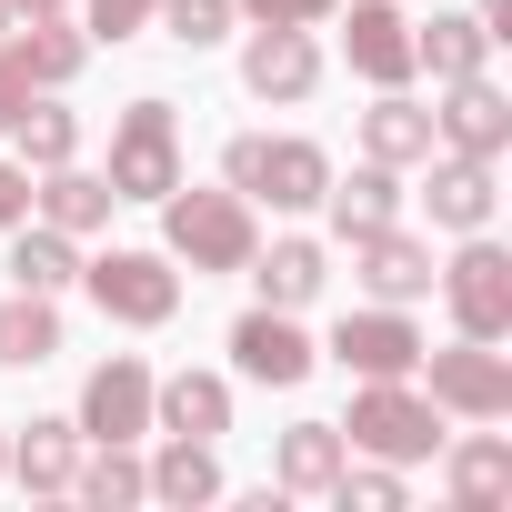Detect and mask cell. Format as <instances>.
<instances>
[{
    "label": "cell",
    "instance_id": "obj_1",
    "mask_svg": "<svg viewBox=\"0 0 512 512\" xmlns=\"http://www.w3.org/2000/svg\"><path fill=\"white\" fill-rule=\"evenodd\" d=\"M161 251L191 262V282H201V272H241L262 251V231H251V201L231 181L221 191H161Z\"/></svg>",
    "mask_w": 512,
    "mask_h": 512
},
{
    "label": "cell",
    "instance_id": "obj_2",
    "mask_svg": "<svg viewBox=\"0 0 512 512\" xmlns=\"http://www.w3.org/2000/svg\"><path fill=\"white\" fill-rule=\"evenodd\" d=\"M342 442L372 452V462H432V452H442V402L412 392V382H362Z\"/></svg>",
    "mask_w": 512,
    "mask_h": 512
},
{
    "label": "cell",
    "instance_id": "obj_3",
    "mask_svg": "<svg viewBox=\"0 0 512 512\" xmlns=\"http://www.w3.org/2000/svg\"><path fill=\"white\" fill-rule=\"evenodd\" d=\"M121 201H161V191H181V121H171V101L161 91H141L121 121H111V171H101Z\"/></svg>",
    "mask_w": 512,
    "mask_h": 512
},
{
    "label": "cell",
    "instance_id": "obj_4",
    "mask_svg": "<svg viewBox=\"0 0 512 512\" xmlns=\"http://www.w3.org/2000/svg\"><path fill=\"white\" fill-rule=\"evenodd\" d=\"M81 282H91L101 322H121V332H161L181 312V262L171 251H101V262H81Z\"/></svg>",
    "mask_w": 512,
    "mask_h": 512
},
{
    "label": "cell",
    "instance_id": "obj_5",
    "mask_svg": "<svg viewBox=\"0 0 512 512\" xmlns=\"http://www.w3.org/2000/svg\"><path fill=\"white\" fill-rule=\"evenodd\" d=\"M432 282H442L462 342H502V332H512V251H502L492 231H462V251H452Z\"/></svg>",
    "mask_w": 512,
    "mask_h": 512
},
{
    "label": "cell",
    "instance_id": "obj_6",
    "mask_svg": "<svg viewBox=\"0 0 512 512\" xmlns=\"http://www.w3.org/2000/svg\"><path fill=\"white\" fill-rule=\"evenodd\" d=\"M312 362H322V352H312V332H302L292 312H272V302L231 322V372H241V382L292 392V382H312Z\"/></svg>",
    "mask_w": 512,
    "mask_h": 512
},
{
    "label": "cell",
    "instance_id": "obj_7",
    "mask_svg": "<svg viewBox=\"0 0 512 512\" xmlns=\"http://www.w3.org/2000/svg\"><path fill=\"white\" fill-rule=\"evenodd\" d=\"M332 362L362 372V382H412V372H422V332L402 322V302H372V312H342Z\"/></svg>",
    "mask_w": 512,
    "mask_h": 512
},
{
    "label": "cell",
    "instance_id": "obj_8",
    "mask_svg": "<svg viewBox=\"0 0 512 512\" xmlns=\"http://www.w3.org/2000/svg\"><path fill=\"white\" fill-rule=\"evenodd\" d=\"M422 362H432V402L442 412H462V422H502L512 412V362L492 342H452V352L422 342Z\"/></svg>",
    "mask_w": 512,
    "mask_h": 512
},
{
    "label": "cell",
    "instance_id": "obj_9",
    "mask_svg": "<svg viewBox=\"0 0 512 512\" xmlns=\"http://www.w3.org/2000/svg\"><path fill=\"white\" fill-rule=\"evenodd\" d=\"M81 442H141L151 432V362L141 352H111L91 382H81Z\"/></svg>",
    "mask_w": 512,
    "mask_h": 512
},
{
    "label": "cell",
    "instance_id": "obj_10",
    "mask_svg": "<svg viewBox=\"0 0 512 512\" xmlns=\"http://www.w3.org/2000/svg\"><path fill=\"white\" fill-rule=\"evenodd\" d=\"M241 91L251 101H312L322 91V41L292 31V21H262L241 41Z\"/></svg>",
    "mask_w": 512,
    "mask_h": 512
},
{
    "label": "cell",
    "instance_id": "obj_11",
    "mask_svg": "<svg viewBox=\"0 0 512 512\" xmlns=\"http://www.w3.org/2000/svg\"><path fill=\"white\" fill-rule=\"evenodd\" d=\"M432 141H442V151H462V161H502V151H512V101L492 91V71H472V81H442Z\"/></svg>",
    "mask_w": 512,
    "mask_h": 512
},
{
    "label": "cell",
    "instance_id": "obj_12",
    "mask_svg": "<svg viewBox=\"0 0 512 512\" xmlns=\"http://www.w3.org/2000/svg\"><path fill=\"white\" fill-rule=\"evenodd\" d=\"M352 282H362L372 302H422V292H432V241H412L402 221L362 231V241H352Z\"/></svg>",
    "mask_w": 512,
    "mask_h": 512
},
{
    "label": "cell",
    "instance_id": "obj_13",
    "mask_svg": "<svg viewBox=\"0 0 512 512\" xmlns=\"http://www.w3.org/2000/svg\"><path fill=\"white\" fill-rule=\"evenodd\" d=\"M342 61H352L372 91H402V81H412V21L392 11V0H352V21H342Z\"/></svg>",
    "mask_w": 512,
    "mask_h": 512
},
{
    "label": "cell",
    "instance_id": "obj_14",
    "mask_svg": "<svg viewBox=\"0 0 512 512\" xmlns=\"http://www.w3.org/2000/svg\"><path fill=\"white\" fill-rule=\"evenodd\" d=\"M151 432L221 442V432H231V382H221V372H171V382H151Z\"/></svg>",
    "mask_w": 512,
    "mask_h": 512
},
{
    "label": "cell",
    "instance_id": "obj_15",
    "mask_svg": "<svg viewBox=\"0 0 512 512\" xmlns=\"http://www.w3.org/2000/svg\"><path fill=\"white\" fill-rule=\"evenodd\" d=\"M241 272L262 282V302H272V312H302V302H322V282H332V251L292 231V241H272V251H251Z\"/></svg>",
    "mask_w": 512,
    "mask_h": 512
},
{
    "label": "cell",
    "instance_id": "obj_16",
    "mask_svg": "<svg viewBox=\"0 0 512 512\" xmlns=\"http://www.w3.org/2000/svg\"><path fill=\"white\" fill-rule=\"evenodd\" d=\"M322 181H332V151H322V141H262V181H251V201L322 211Z\"/></svg>",
    "mask_w": 512,
    "mask_h": 512
},
{
    "label": "cell",
    "instance_id": "obj_17",
    "mask_svg": "<svg viewBox=\"0 0 512 512\" xmlns=\"http://www.w3.org/2000/svg\"><path fill=\"white\" fill-rule=\"evenodd\" d=\"M362 161H382V171L432 161V111H422L412 91H382V101L362 111Z\"/></svg>",
    "mask_w": 512,
    "mask_h": 512
},
{
    "label": "cell",
    "instance_id": "obj_18",
    "mask_svg": "<svg viewBox=\"0 0 512 512\" xmlns=\"http://www.w3.org/2000/svg\"><path fill=\"white\" fill-rule=\"evenodd\" d=\"M31 211H41L51 231H71V241H81V231H101V221L121 211V191H111L101 171H81V161H61V171H41V191H31Z\"/></svg>",
    "mask_w": 512,
    "mask_h": 512
},
{
    "label": "cell",
    "instance_id": "obj_19",
    "mask_svg": "<svg viewBox=\"0 0 512 512\" xmlns=\"http://www.w3.org/2000/svg\"><path fill=\"white\" fill-rule=\"evenodd\" d=\"M11 61L31 71V91H61V81H81V61H91V31H71L61 11H31V31H11Z\"/></svg>",
    "mask_w": 512,
    "mask_h": 512
},
{
    "label": "cell",
    "instance_id": "obj_20",
    "mask_svg": "<svg viewBox=\"0 0 512 512\" xmlns=\"http://www.w3.org/2000/svg\"><path fill=\"white\" fill-rule=\"evenodd\" d=\"M342 462H352L342 422H292V432H282V452H272V482H282V492H332V482H342Z\"/></svg>",
    "mask_w": 512,
    "mask_h": 512
},
{
    "label": "cell",
    "instance_id": "obj_21",
    "mask_svg": "<svg viewBox=\"0 0 512 512\" xmlns=\"http://www.w3.org/2000/svg\"><path fill=\"white\" fill-rule=\"evenodd\" d=\"M81 282V251H71V231H31V221H11V292H41V302H61Z\"/></svg>",
    "mask_w": 512,
    "mask_h": 512
},
{
    "label": "cell",
    "instance_id": "obj_22",
    "mask_svg": "<svg viewBox=\"0 0 512 512\" xmlns=\"http://www.w3.org/2000/svg\"><path fill=\"white\" fill-rule=\"evenodd\" d=\"M492 211H502V191H492V161H432V221L442 231H492Z\"/></svg>",
    "mask_w": 512,
    "mask_h": 512
},
{
    "label": "cell",
    "instance_id": "obj_23",
    "mask_svg": "<svg viewBox=\"0 0 512 512\" xmlns=\"http://www.w3.org/2000/svg\"><path fill=\"white\" fill-rule=\"evenodd\" d=\"M322 211H332V231H342V241H362V231H382V221L402 211V181H392L382 161H362L352 181L332 171V181H322Z\"/></svg>",
    "mask_w": 512,
    "mask_h": 512
},
{
    "label": "cell",
    "instance_id": "obj_24",
    "mask_svg": "<svg viewBox=\"0 0 512 512\" xmlns=\"http://www.w3.org/2000/svg\"><path fill=\"white\" fill-rule=\"evenodd\" d=\"M71 472H81V422H21L11 482L21 492H71Z\"/></svg>",
    "mask_w": 512,
    "mask_h": 512
},
{
    "label": "cell",
    "instance_id": "obj_25",
    "mask_svg": "<svg viewBox=\"0 0 512 512\" xmlns=\"http://www.w3.org/2000/svg\"><path fill=\"white\" fill-rule=\"evenodd\" d=\"M41 362H61V302L11 292L0 302V372H41Z\"/></svg>",
    "mask_w": 512,
    "mask_h": 512
},
{
    "label": "cell",
    "instance_id": "obj_26",
    "mask_svg": "<svg viewBox=\"0 0 512 512\" xmlns=\"http://www.w3.org/2000/svg\"><path fill=\"white\" fill-rule=\"evenodd\" d=\"M482 61H492V41H482V21H472V11H452V21L412 31V71H432V81H472Z\"/></svg>",
    "mask_w": 512,
    "mask_h": 512
},
{
    "label": "cell",
    "instance_id": "obj_27",
    "mask_svg": "<svg viewBox=\"0 0 512 512\" xmlns=\"http://www.w3.org/2000/svg\"><path fill=\"white\" fill-rule=\"evenodd\" d=\"M502 492H512V442H502V432L452 442V502H462V512H492Z\"/></svg>",
    "mask_w": 512,
    "mask_h": 512
},
{
    "label": "cell",
    "instance_id": "obj_28",
    "mask_svg": "<svg viewBox=\"0 0 512 512\" xmlns=\"http://www.w3.org/2000/svg\"><path fill=\"white\" fill-rule=\"evenodd\" d=\"M71 492H81L91 512H131V502H151V462H131V442H101V452L71 472Z\"/></svg>",
    "mask_w": 512,
    "mask_h": 512
},
{
    "label": "cell",
    "instance_id": "obj_29",
    "mask_svg": "<svg viewBox=\"0 0 512 512\" xmlns=\"http://www.w3.org/2000/svg\"><path fill=\"white\" fill-rule=\"evenodd\" d=\"M11 151H21V171H61V161H81V121L31 91V111L11 121Z\"/></svg>",
    "mask_w": 512,
    "mask_h": 512
},
{
    "label": "cell",
    "instance_id": "obj_30",
    "mask_svg": "<svg viewBox=\"0 0 512 512\" xmlns=\"http://www.w3.org/2000/svg\"><path fill=\"white\" fill-rule=\"evenodd\" d=\"M151 492H161V502H221V462H211V442L171 432L161 462H151Z\"/></svg>",
    "mask_w": 512,
    "mask_h": 512
},
{
    "label": "cell",
    "instance_id": "obj_31",
    "mask_svg": "<svg viewBox=\"0 0 512 512\" xmlns=\"http://www.w3.org/2000/svg\"><path fill=\"white\" fill-rule=\"evenodd\" d=\"M151 21H161V41H181V51H221V41H231V0H151Z\"/></svg>",
    "mask_w": 512,
    "mask_h": 512
},
{
    "label": "cell",
    "instance_id": "obj_32",
    "mask_svg": "<svg viewBox=\"0 0 512 512\" xmlns=\"http://www.w3.org/2000/svg\"><path fill=\"white\" fill-rule=\"evenodd\" d=\"M332 502H352V512H402V462H372V472H352V462H342Z\"/></svg>",
    "mask_w": 512,
    "mask_h": 512
},
{
    "label": "cell",
    "instance_id": "obj_33",
    "mask_svg": "<svg viewBox=\"0 0 512 512\" xmlns=\"http://www.w3.org/2000/svg\"><path fill=\"white\" fill-rule=\"evenodd\" d=\"M131 31H151V0H91V51L101 41H131Z\"/></svg>",
    "mask_w": 512,
    "mask_h": 512
},
{
    "label": "cell",
    "instance_id": "obj_34",
    "mask_svg": "<svg viewBox=\"0 0 512 512\" xmlns=\"http://www.w3.org/2000/svg\"><path fill=\"white\" fill-rule=\"evenodd\" d=\"M231 11H251V21H292V31H312V21H332L342 0H231Z\"/></svg>",
    "mask_w": 512,
    "mask_h": 512
},
{
    "label": "cell",
    "instance_id": "obj_35",
    "mask_svg": "<svg viewBox=\"0 0 512 512\" xmlns=\"http://www.w3.org/2000/svg\"><path fill=\"white\" fill-rule=\"evenodd\" d=\"M262 141H272V131H241V141L221 151V181H231L241 201H251V181H262Z\"/></svg>",
    "mask_w": 512,
    "mask_h": 512
},
{
    "label": "cell",
    "instance_id": "obj_36",
    "mask_svg": "<svg viewBox=\"0 0 512 512\" xmlns=\"http://www.w3.org/2000/svg\"><path fill=\"white\" fill-rule=\"evenodd\" d=\"M21 111H31V71L11 61V41H0V131H11Z\"/></svg>",
    "mask_w": 512,
    "mask_h": 512
},
{
    "label": "cell",
    "instance_id": "obj_37",
    "mask_svg": "<svg viewBox=\"0 0 512 512\" xmlns=\"http://www.w3.org/2000/svg\"><path fill=\"white\" fill-rule=\"evenodd\" d=\"M11 221H31V171L0 161V231H11Z\"/></svg>",
    "mask_w": 512,
    "mask_h": 512
},
{
    "label": "cell",
    "instance_id": "obj_38",
    "mask_svg": "<svg viewBox=\"0 0 512 512\" xmlns=\"http://www.w3.org/2000/svg\"><path fill=\"white\" fill-rule=\"evenodd\" d=\"M31 11H71V0H11V21H31Z\"/></svg>",
    "mask_w": 512,
    "mask_h": 512
},
{
    "label": "cell",
    "instance_id": "obj_39",
    "mask_svg": "<svg viewBox=\"0 0 512 512\" xmlns=\"http://www.w3.org/2000/svg\"><path fill=\"white\" fill-rule=\"evenodd\" d=\"M0 41H11V0H0Z\"/></svg>",
    "mask_w": 512,
    "mask_h": 512
},
{
    "label": "cell",
    "instance_id": "obj_40",
    "mask_svg": "<svg viewBox=\"0 0 512 512\" xmlns=\"http://www.w3.org/2000/svg\"><path fill=\"white\" fill-rule=\"evenodd\" d=\"M0 472H11V442H0Z\"/></svg>",
    "mask_w": 512,
    "mask_h": 512
}]
</instances>
